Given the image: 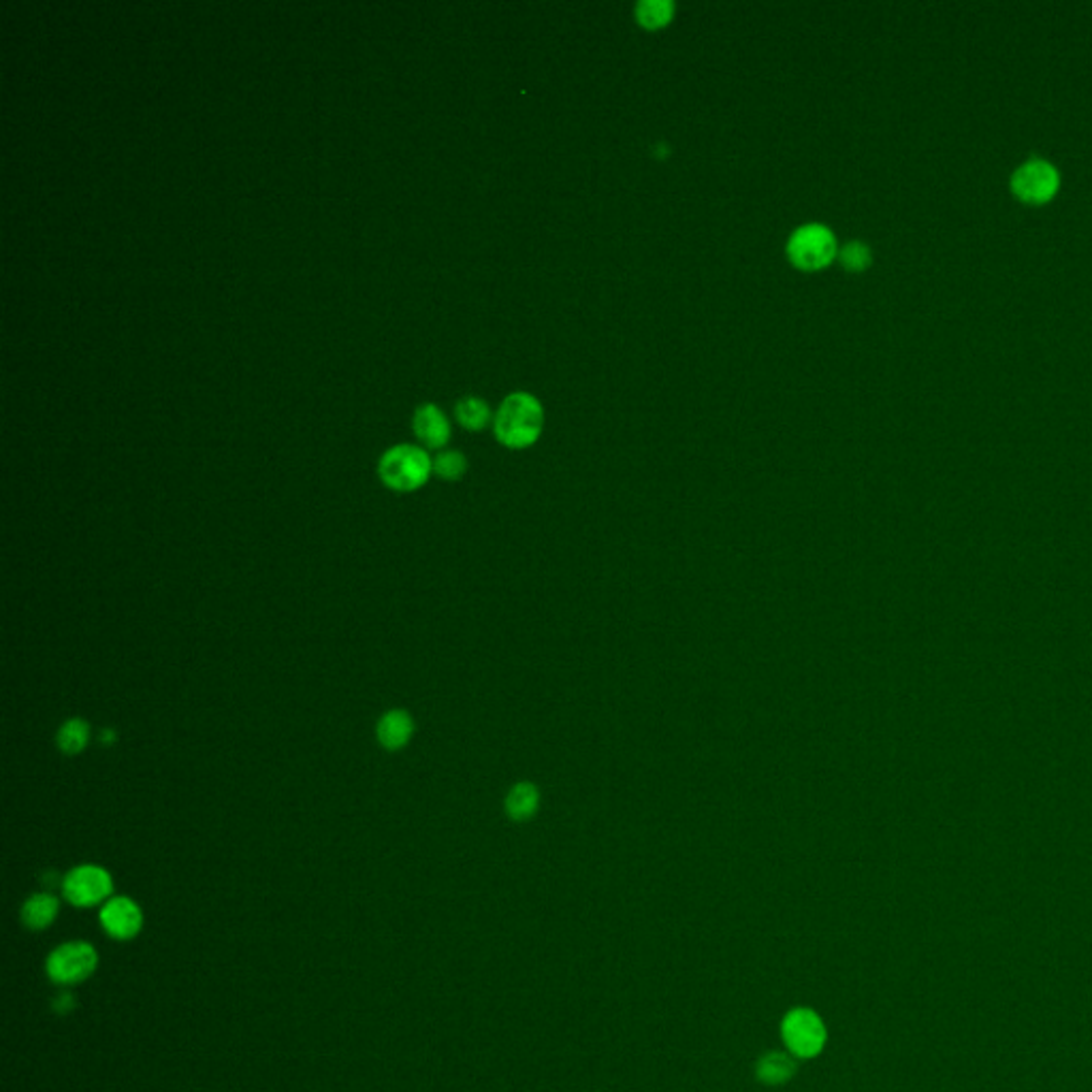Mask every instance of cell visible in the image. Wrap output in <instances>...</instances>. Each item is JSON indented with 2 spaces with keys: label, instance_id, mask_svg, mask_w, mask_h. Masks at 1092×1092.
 <instances>
[{
  "label": "cell",
  "instance_id": "1",
  "mask_svg": "<svg viewBox=\"0 0 1092 1092\" xmlns=\"http://www.w3.org/2000/svg\"><path fill=\"white\" fill-rule=\"evenodd\" d=\"M545 427V410L534 395L513 393L508 395L493 418L495 438L506 448L521 450L536 445Z\"/></svg>",
  "mask_w": 1092,
  "mask_h": 1092
},
{
  "label": "cell",
  "instance_id": "2",
  "mask_svg": "<svg viewBox=\"0 0 1092 1092\" xmlns=\"http://www.w3.org/2000/svg\"><path fill=\"white\" fill-rule=\"evenodd\" d=\"M434 474V459L425 448L399 445L388 448L378 461V476L391 491L410 493L423 486Z\"/></svg>",
  "mask_w": 1092,
  "mask_h": 1092
},
{
  "label": "cell",
  "instance_id": "3",
  "mask_svg": "<svg viewBox=\"0 0 1092 1092\" xmlns=\"http://www.w3.org/2000/svg\"><path fill=\"white\" fill-rule=\"evenodd\" d=\"M787 256L803 272H817L835 261L837 237L824 224H805L789 237Z\"/></svg>",
  "mask_w": 1092,
  "mask_h": 1092
},
{
  "label": "cell",
  "instance_id": "4",
  "mask_svg": "<svg viewBox=\"0 0 1092 1092\" xmlns=\"http://www.w3.org/2000/svg\"><path fill=\"white\" fill-rule=\"evenodd\" d=\"M64 899L75 907H94L112 899L114 879L99 864H80L60 883Z\"/></svg>",
  "mask_w": 1092,
  "mask_h": 1092
},
{
  "label": "cell",
  "instance_id": "5",
  "mask_svg": "<svg viewBox=\"0 0 1092 1092\" xmlns=\"http://www.w3.org/2000/svg\"><path fill=\"white\" fill-rule=\"evenodd\" d=\"M1058 186H1061V176L1052 162L1043 158L1022 162L1011 176V190L1024 203H1047L1058 192Z\"/></svg>",
  "mask_w": 1092,
  "mask_h": 1092
},
{
  "label": "cell",
  "instance_id": "6",
  "mask_svg": "<svg viewBox=\"0 0 1092 1092\" xmlns=\"http://www.w3.org/2000/svg\"><path fill=\"white\" fill-rule=\"evenodd\" d=\"M96 965H99V954L90 943L71 941L51 951L48 958V976L62 986H71V983L88 979Z\"/></svg>",
  "mask_w": 1092,
  "mask_h": 1092
},
{
  "label": "cell",
  "instance_id": "7",
  "mask_svg": "<svg viewBox=\"0 0 1092 1092\" xmlns=\"http://www.w3.org/2000/svg\"><path fill=\"white\" fill-rule=\"evenodd\" d=\"M781 1033L789 1052L798 1058H813L824 1050L826 1026L815 1011L792 1009L783 1018Z\"/></svg>",
  "mask_w": 1092,
  "mask_h": 1092
},
{
  "label": "cell",
  "instance_id": "8",
  "mask_svg": "<svg viewBox=\"0 0 1092 1092\" xmlns=\"http://www.w3.org/2000/svg\"><path fill=\"white\" fill-rule=\"evenodd\" d=\"M101 926L105 928V933L114 939H120V941L133 939L142 933V926H144L142 907H139L133 899H128V896H114V899L103 905Z\"/></svg>",
  "mask_w": 1092,
  "mask_h": 1092
},
{
  "label": "cell",
  "instance_id": "9",
  "mask_svg": "<svg viewBox=\"0 0 1092 1092\" xmlns=\"http://www.w3.org/2000/svg\"><path fill=\"white\" fill-rule=\"evenodd\" d=\"M414 737V717L404 709H391L378 719L376 739L386 751H399Z\"/></svg>",
  "mask_w": 1092,
  "mask_h": 1092
},
{
  "label": "cell",
  "instance_id": "10",
  "mask_svg": "<svg viewBox=\"0 0 1092 1092\" xmlns=\"http://www.w3.org/2000/svg\"><path fill=\"white\" fill-rule=\"evenodd\" d=\"M413 427L416 438L423 442L427 448H442L448 445L450 440V423L445 413L434 404H423L416 408Z\"/></svg>",
  "mask_w": 1092,
  "mask_h": 1092
},
{
  "label": "cell",
  "instance_id": "11",
  "mask_svg": "<svg viewBox=\"0 0 1092 1092\" xmlns=\"http://www.w3.org/2000/svg\"><path fill=\"white\" fill-rule=\"evenodd\" d=\"M540 809V789L532 781H518L508 789L504 800L506 815L513 821L532 819Z\"/></svg>",
  "mask_w": 1092,
  "mask_h": 1092
},
{
  "label": "cell",
  "instance_id": "12",
  "mask_svg": "<svg viewBox=\"0 0 1092 1092\" xmlns=\"http://www.w3.org/2000/svg\"><path fill=\"white\" fill-rule=\"evenodd\" d=\"M60 903L50 892L32 894L26 903L21 905V922H24L30 931H43L58 917Z\"/></svg>",
  "mask_w": 1092,
  "mask_h": 1092
},
{
  "label": "cell",
  "instance_id": "13",
  "mask_svg": "<svg viewBox=\"0 0 1092 1092\" xmlns=\"http://www.w3.org/2000/svg\"><path fill=\"white\" fill-rule=\"evenodd\" d=\"M90 745V723L82 717H71L60 723L56 732V747L64 755H80Z\"/></svg>",
  "mask_w": 1092,
  "mask_h": 1092
},
{
  "label": "cell",
  "instance_id": "14",
  "mask_svg": "<svg viewBox=\"0 0 1092 1092\" xmlns=\"http://www.w3.org/2000/svg\"><path fill=\"white\" fill-rule=\"evenodd\" d=\"M796 1074L794 1058L783 1052H769L758 1061V1079L764 1084H785Z\"/></svg>",
  "mask_w": 1092,
  "mask_h": 1092
},
{
  "label": "cell",
  "instance_id": "15",
  "mask_svg": "<svg viewBox=\"0 0 1092 1092\" xmlns=\"http://www.w3.org/2000/svg\"><path fill=\"white\" fill-rule=\"evenodd\" d=\"M675 17V3L670 0H643L636 5V19L645 28H662Z\"/></svg>",
  "mask_w": 1092,
  "mask_h": 1092
},
{
  "label": "cell",
  "instance_id": "16",
  "mask_svg": "<svg viewBox=\"0 0 1092 1092\" xmlns=\"http://www.w3.org/2000/svg\"><path fill=\"white\" fill-rule=\"evenodd\" d=\"M455 414L459 423L470 429V431H480L486 425H489L491 420V410L486 406V402L479 397H466L461 399L455 408Z\"/></svg>",
  "mask_w": 1092,
  "mask_h": 1092
},
{
  "label": "cell",
  "instance_id": "17",
  "mask_svg": "<svg viewBox=\"0 0 1092 1092\" xmlns=\"http://www.w3.org/2000/svg\"><path fill=\"white\" fill-rule=\"evenodd\" d=\"M468 472V459L459 450H445L434 459V474L442 480H459Z\"/></svg>",
  "mask_w": 1092,
  "mask_h": 1092
},
{
  "label": "cell",
  "instance_id": "18",
  "mask_svg": "<svg viewBox=\"0 0 1092 1092\" xmlns=\"http://www.w3.org/2000/svg\"><path fill=\"white\" fill-rule=\"evenodd\" d=\"M871 261H873L871 248L867 244H862V242H849L841 250L843 267L849 269V272H853V274L864 272V269L871 265Z\"/></svg>",
  "mask_w": 1092,
  "mask_h": 1092
},
{
  "label": "cell",
  "instance_id": "19",
  "mask_svg": "<svg viewBox=\"0 0 1092 1092\" xmlns=\"http://www.w3.org/2000/svg\"><path fill=\"white\" fill-rule=\"evenodd\" d=\"M73 1005H75L73 994L64 992V994H60V997L56 999V1003H53V1008H56L58 1011H71V1009H73Z\"/></svg>",
  "mask_w": 1092,
  "mask_h": 1092
},
{
  "label": "cell",
  "instance_id": "20",
  "mask_svg": "<svg viewBox=\"0 0 1092 1092\" xmlns=\"http://www.w3.org/2000/svg\"><path fill=\"white\" fill-rule=\"evenodd\" d=\"M114 739H116V732H114V730H110V728H107V730H105V732L101 734V743L105 741V745H112V743H114Z\"/></svg>",
  "mask_w": 1092,
  "mask_h": 1092
}]
</instances>
